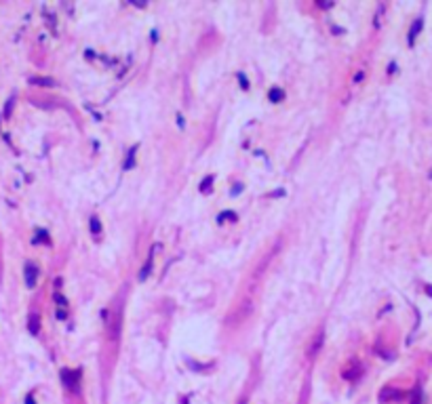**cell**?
I'll return each mask as SVG.
<instances>
[{
	"label": "cell",
	"instance_id": "1",
	"mask_svg": "<svg viewBox=\"0 0 432 404\" xmlns=\"http://www.w3.org/2000/svg\"><path fill=\"white\" fill-rule=\"evenodd\" d=\"M78 379H80V370L61 368V381L65 383V387H70L72 392H78Z\"/></svg>",
	"mask_w": 432,
	"mask_h": 404
},
{
	"label": "cell",
	"instance_id": "2",
	"mask_svg": "<svg viewBox=\"0 0 432 404\" xmlns=\"http://www.w3.org/2000/svg\"><path fill=\"white\" fill-rule=\"evenodd\" d=\"M38 282V265L36 263H26V286L34 289Z\"/></svg>",
	"mask_w": 432,
	"mask_h": 404
},
{
	"label": "cell",
	"instance_id": "3",
	"mask_svg": "<svg viewBox=\"0 0 432 404\" xmlns=\"http://www.w3.org/2000/svg\"><path fill=\"white\" fill-rule=\"evenodd\" d=\"M159 249H161V244H154V249H152V252H150V259H148V261H146V265L141 267V272H139V280H141V282H144V280H146V276L150 274V269H152V261H154V255H156V251H159Z\"/></svg>",
	"mask_w": 432,
	"mask_h": 404
},
{
	"label": "cell",
	"instance_id": "4",
	"mask_svg": "<svg viewBox=\"0 0 432 404\" xmlns=\"http://www.w3.org/2000/svg\"><path fill=\"white\" fill-rule=\"evenodd\" d=\"M422 25H424V19H422V17H418V19L413 21L411 30H409V36H407V42H409V47H413V42H415V36H418V34H420Z\"/></svg>",
	"mask_w": 432,
	"mask_h": 404
},
{
	"label": "cell",
	"instance_id": "5",
	"mask_svg": "<svg viewBox=\"0 0 432 404\" xmlns=\"http://www.w3.org/2000/svg\"><path fill=\"white\" fill-rule=\"evenodd\" d=\"M28 82L34 84V87H57L53 78H43V76H32V78H28Z\"/></svg>",
	"mask_w": 432,
	"mask_h": 404
},
{
	"label": "cell",
	"instance_id": "6",
	"mask_svg": "<svg viewBox=\"0 0 432 404\" xmlns=\"http://www.w3.org/2000/svg\"><path fill=\"white\" fill-rule=\"evenodd\" d=\"M401 398H403V394H401V392H396V390H392V387H386V390L379 394V400H381V402H388V400H401Z\"/></svg>",
	"mask_w": 432,
	"mask_h": 404
},
{
	"label": "cell",
	"instance_id": "7",
	"mask_svg": "<svg viewBox=\"0 0 432 404\" xmlns=\"http://www.w3.org/2000/svg\"><path fill=\"white\" fill-rule=\"evenodd\" d=\"M28 331L32 335H38L40 333V316L38 314H32L30 320H28Z\"/></svg>",
	"mask_w": 432,
	"mask_h": 404
},
{
	"label": "cell",
	"instance_id": "8",
	"mask_svg": "<svg viewBox=\"0 0 432 404\" xmlns=\"http://www.w3.org/2000/svg\"><path fill=\"white\" fill-rule=\"evenodd\" d=\"M268 99L272 101V103H280V101L285 99V91L278 89V87H274V89H270V93H268Z\"/></svg>",
	"mask_w": 432,
	"mask_h": 404
},
{
	"label": "cell",
	"instance_id": "9",
	"mask_svg": "<svg viewBox=\"0 0 432 404\" xmlns=\"http://www.w3.org/2000/svg\"><path fill=\"white\" fill-rule=\"evenodd\" d=\"M323 341H325V337H323V333H321V335H317V339L312 341L310 350H308V354H310V356H317V354H319V350L323 348Z\"/></svg>",
	"mask_w": 432,
	"mask_h": 404
},
{
	"label": "cell",
	"instance_id": "10",
	"mask_svg": "<svg viewBox=\"0 0 432 404\" xmlns=\"http://www.w3.org/2000/svg\"><path fill=\"white\" fill-rule=\"evenodd\" d=\"M135 152H137V146H133L131 150H129V154H127V160H124V168H133V164H135Z\"/></svg>",
	"mask_w": 432,
	"mask_h": 404
},
{
	"label": "cell",
	"instance_id": "11",
	"mask_svg": "<svg viewBox=\"0 0 432 404\" xmlns=\"http://www.w3.org/2000/svg\"><path fill=\"white\" fill-rule=\"evenodd\" d=\"M234 219H236L234 210H223V213L217 215V221H219V223H223V221H234Z\"/></svg>",
	"mask_w": 432,
	"mask_h": 404
},
{
	"label": "cell",
	"instance_id": "12",
	"mask_svg": "<svg viewBox=\"0 0 432 404\" xmlns=\"http://www.w3.org/2000/svg\"><path fill=\"white\" fill-rule=\"evenodd\" d=\"M91 234H93V236L102 234V221H99L97 217H91Z\"/></svg>",
	"mask_w": 432,
	"mask_h": 404
},
{
	"label": "cell",
	"instance_id": "13",
	"mask_svg": "<svg viewBox=\"0 0 432 404\" xmlns=\"http://www.w3.org/2000/svg\"><path fill=\"white\" fill-rule=\"evenodd\" d=\"M211 183H213V175H207L205 179H203V183H201V192H209Z\"/></svg>",
	"mask_w": 432,
	"mask_h": 404
},
{
	"label": "cell",
	"instance_id": "14",
	"mask_svg": "<svg viewBox=\"0 0 432 404\" xmlns=\"http://www.w3.org/2000/svg\"><path fill=\"white\" fill-rule=\"evenodd\" d=\"M34 242H49V232L45 230H36V238Z\"/></svg>",
	"mask_w": 432,
	"mask_h": 404
},
{
	"label": "cell",
	"instance_id": "15",
	"mask_svg": "<svg viewBox=\"0 0 432 404\" xmlns=\"http://www.w3.org/2000/svg\"><path fill=\"white\" fill-rule=\"evenodd\" d=\"M53 299H55V303H57V305H59V307H65V303H68L61 293H55V295H53Z\"/></svg>",
	"mask_w": 432,
	"mask_h": 404
},
{
	"label": "cell",
	"instance_id": "16",
	"mask_svg": "<svg viewBox=\"0 0 432 404\" xmlns=\"http://www.w3.org/2000/svg\"><path fill=\"white\" fill-rule=\"evenodd\" d=\"M411 404H422V390H420V387L413 392V402Z\"/></svg>",
	"mask_w": 432,
	"mask_h": 404
},
{
	"label": "cell",
	"instance_id": "17",
	"mask_svg": "<svg viewBox=\"0 0 432 404\" xmlns=\"http://www.w3.org/2000/svg\"><path fill=\"white\" fill-rule=\"evenodd\" d=\"M238 80H240V87H243V89H249V80L245 78V74H243V72H238Z\"/></svg>",
	"mask_w": 432,
	"mask_h": 404
},
{
	"label": "cell",
	"instance_id": "18",
	"mask_svg": "<svg viewBox=\"0 0 432 404\" xmlns=\"http://www.w3.org/2000/svg\"><path fill=\"white\" fill-rule=\"evenodd\" d=\"M13 101H15L13 97H11L9 101H6V107H4V116H11V109H13Z\"/></svg>",
	"mask_w": 432,
	"mask_h": 404
},
{
	"label": "cell",
	"instance_id": "19",
	"mask_svg": "<svg viewBox=\"0 0 432 404\" xmlns=\"http://www.w3.org/2000/svg\"><path fill=\"white\" fill-rule=\"evenodd\" d=\"M240 192H243V183H236V188L232 190V196H238Z\"/></svg>",
	"mask_w": 432,
	"mask_h": 404
},
{
	"label": "cell",
	"instance_id": "20",
	"mask_svg": "<svg viewBox=\"0 0 432 404\" xmlns=\"http://www.w3.org/2000/svg\"><path fill=\"white\" fill-rule=\"evenodd\" d=\"M177 124H179V126L186 124V122H184V116H181V114H177Z\"/></svg>",
	"mask_w": 432,
	"mask_h": 404
},
{
	"label": "cell",
	"instance_id": "21",
	"mask_svg": "<svg viewBox=\"0 0 432 404\" xmlns=\"http://www.w3.org/2000/svg\"><path fill=\"white\" fill-rule=\"evenodd\" d=\"M363 76H365V74H363V72H359V74L354 76V80H356V82H361V80H363Z\"/></svg>",
	"mask_w": 432,
	"mask_h": 404
},
{
	"label": "cell",
	"instance_id": "22",
	"mask_svg": "<svg viewBox=\"0 0 432 404\" xmlns=\"http://www.w3.org/2000/svg\"><path fill=\"white\" fill-rule=\"evenodd\" d=\"M57 318H59V320H65V311L59 309V311H57Z\"/></svg>",
	"mask_w": 432,
	"mask_h": 404
},
{
	"label": "cell",
	"instance_id": "23",
	"mask_svg": "<svg viewBox=\"0 0 432 404\" xmlns=\"http://www.w3.org/2000/svg\"><path fill=\"white\" fill-rule=\"evenodd\" d=\"M26 404H34V398H32V396H28V398H26Z\"/></svg>",
	"mask_w": 432,
	"mask_h": 404
},
{
	"label": "cell",
	"instance_id": "24",
	"mask_svg": "<svg viewBox=\"0 0 432 404\" xmlns=\"http://www.w3.org/2000/svg\"><path fill=\"white\" fill-rule=\"evenodd\" d=\"M238 404H247V400H240V402H238Z\"/></svg>",
	"mask_w": 432,
	"mask_h": 404
}]
</instances>
